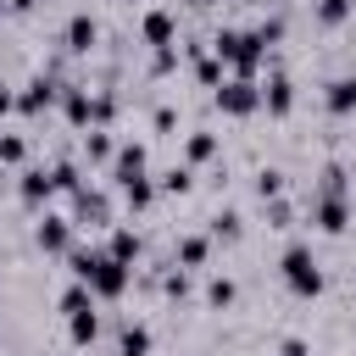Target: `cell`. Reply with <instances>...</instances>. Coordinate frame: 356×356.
<instances>
[{
	"instance_id": "6da1fadb",
	"label": "cell",
	"mask_w": 356,
	"mask_h": 356,
	"mask_svg": "<svg viewBox=\"0 0 356 356\" xmlns=\"http://www.w3.org/2000/svg\"><path fill=\"white\" fill-rule=\"evenodd\" d=\"M267 33L261 28H222L217 39H211V56L222 61V67H234L239 78H256V67L267 61Z\"/></svg>"
},
{
	"instance_id": "7a4b0ae2",
	"label": "cell",
	"mask_w": 356,
	"mask_h": 356,
	"mask_svg": "<svg viewBox=\"0 0 356 356\" xmlns=\"http://www.w3.org/2000/svg\"><path fill=\"white\" fill-rule=\"evenodd\" d=\"M284 284H289L300 300L323 295V267H317V256H312L306 245H289V250H284Z\"/></svg>"
},
{
	"instance_id": "3957f363",
	"label": "cell",
	"mask_w": 356,
	"mask_h": 356,
	"mask_svg": "<svg viewBox=\"0 0 356 356\" xmlns=\"http://www.w3.org/2000/svg\"><path fill=\"white\" fill-rule=\"evenodd\" d=\"M217 106H222L228 117H250V111L261 106V83L234 72V78H222V83H217Z\"/></svg>"
},
{
	"instance_id": "277c9868",
	"label": "cell",
	"mask_w": 356,
	"mask_h": 356,
	"mask_svg": "<svg viewBox=\"0 0 356 356\" xmlns=\"http://www.w3.org/2000/svg\"><path fill=\"white\" fill-rule=\"evenodd\" d=\"M89 295H106V300H117L122 289H128V261H117V256H106V250H95V267H89Z\"/></svg>"
},
{
	"instance_id": "5b68a950",
	"label": "cell",
	"mask_w": 356,
	"mask_h": 356,
	"mask_svg": "<svg viewBox=\"0 0 356 356\" xmlns=\"http://www.w3.org/2000/svg\"><path fill=\"white\" fill-rule=\"evenodd\" d=\"M312 222H317L323 234H345V222H350V200H345L339 189H323L317 206H312Z\"/></svg>"
},
{
	"instance_id": "8992f818",
	"label": "cell",
	"mask_w": 356,
	"mask_h": 356,
	"mask_svg": "<svg viewBox=\"0 0 356 356\" xmlns=\"http://www.w3.org/2000/svg\"><path fill=\"white\" fill-rule=\"evenodd\" d=\"M56 95H61V83L39 72V78H28V89L17 95V111H22V117H39L44 106H56Z\"/></svg>"
},
{
	"instance_id": "52a82bcc",
	"label": "cell",
	"mask_w": 356,
	"mask_h": 356,
	"mask_svg": "<svg viewBox=\"0 0 356 356\" xmlns=\"http://www.w3.org/2000/svg\"><path fill=\"white\" fill-rule=\"evenodd\" d=\"M145 172V145H122L117 156H111V184L122 189V184H134Z\"/></svg>"
},
{
	"instance_id": "ba28073f",
	"label": "cell",
	"mask_w": 356,
	"mask_h": 356,
	"mask_svg": "<svg viewBox=\"0 0 356 356\" xmlns=\"http://www.w3.org/2000/svg\"><path fill=\"white\" fill-rule=\"evenodd\" d=\"M33 239H39V250H72V217H44L33 228Z\"/></svg>"
},
{
	"instance_id": "9c48e42d",
	"label": "cell",
	"mask_w": 356,
	"mask_h": 356,
	"mask_svg": "<svg viewBox=\"0 0 356 356\" xmlns=\"http://www.w3.org/2000/svg\"><path fill=\"white\" fill-rule=\"evenodd\" d=\"M323 106H328L334 117H350V111H356V72L334 78V83H328V95H323Z\"/></svg>"
},
{
	"instance_id": "30bf717a",
	"label": "cell",
	"mask_w": 356,
	"mask_h": 356,
	"mask_svg": "<svg viewBox=\"0 0 356 356\" xmlns=\"http://www.w3.org/2000/svg\"><path fill=\"white\" fill-rule=\"evenodd\" d=\"M50 195H56V172H50V167H28V172H22V200L39 206V200H50Z\"/></svg>"
},
{
	"instance_id": "8fae6325",
	"label": "cell",
	"mask_w": 356,
	"mask_h": 356,
	"mask_svg": "<svg viewBox=\"0 0 356 356\" xmlns=\"http://www.w3.org/2000/svg\"><path fill=\"white\" fill-rule=\"evenodd\" d=\"M139 33H145V39L156 44V50H161V44H172V33H178V28H172V11H145Z\"/></svg>"
},
{
	"instance_id": "7c38bea8",
	"label": "cell",
	"mask_w": 356,
	"mask_h": 356,
	"mask_svg": "<svg viewBox=\"0 0 356 356\" xmlns=\"http://www.w3.org/2000/svg\"><path fill=\"white\" fill-rule=\"evenodd\" d=\"M261 106H267L273 117H284V111L295 106V83H289V78H267V89H261Z\"/></svg>"
},
{
	"instance_id": "4fadbf2b",
	"label": "cell",
	"mask_w": 356,
	"mask_h": 356,
	"mask_svg": "<svg viewBox=\"0 0 356 356\" xmlns=\"http://www.w3.org/2000/svg\"><path fill=\"white\" fill-rule=\"evenodd\" d=\"M89 44H95V17H89V11H78V17L67 22V50H78V56H83Z\"/></svg>"
},
{
	"instance_id": "5bb4252c",
	"label": "cell",
	"mask_w": 356,
	"mask_h": 356,
	"mask_svg": "<svg viewBox=\"0 0 356 356\" xmlns=\"http://www.w3.org/2000/svg\"><path fill=\"white\" fill-rule=\"evenodd\" d=\"M61 106H67V122H72V128H89V106H95V95H89V89H67V95H61Z\"/></svg>"
},
{
	"instance_id": "9a60e30c",
	"label": "cell",
	"mask_w": 356,
	"mask_h": 356,
	"mask_svg": "<svg viewBox=\"0 0 356 356\" xmlns=\"http://www.w3.org/2000/svg\"><path fill=\"white\" fill-rule=\"evenodd\" d=\"M117 356H150V328L128 323V328L117 334Z\"/></svg>"
},
{
	"instance_id": "2e32d148",
	"label": "cell",
	"mask_w": 356,
	"mask_h": 356,
	"mask_svg": "<svg viewBox=\"0 0 356 356\" xmlns=\"http://www.w3.org/2000/svg\"><path fill=\"white\" fill-rule=\"evenodd\" d=\"M106 256H117V261H139V234H134V228H111Z\"/></svg>"
},
{
	"instance_id": "e0dca14e",
	"label": "cell",
	"mask_w": 356,
	"mask_h": 356,
	"mask_svg": "<svg viewBox=\"0 0 356 356\" xmlns=\"http://www.w3.org/2000/svg\"><path fill=\"white\" fill-rule=\"evenodd\" d=\"M211 256V239L206 234H189V239H178V267H200Z\"/></svg>"
},
{
	"instance_id": "ac0fdd59",
	"label": "cell",
	"mask_w": 356,
	"mask_h": 356,
	"mask_svg": "<svg viewBox=\"0 0 356 356\" xmlns=\"http://www.w3.org/2000/svg\"><path fill=\"white\" fill-rule=\"evenodd\" d=\"M67 328H72V345H95V334H100L95 306H89V312H72V317H67Z\"/></svg>"
},
{
	"instance_id": "d6986e66",
	"label": "cell",
	"mask_w": 356,
	"mask_h": 356,
	"mask_svg": "<svg viewBox=\"0 0 356 356\" xmlns=\"http://www.w3.org/2000/svg\"><path fill=\"white\" fill-rule=\"evenodd\" d=\"M72 195H78V217H83V222H106V195H95V189H83V184H78Z\"/></svg>"
},
{
	"instance_id": "ffe728a7",
	"label": "cell",
	"mask_w": 356,
	"mask_h": 356,
	"mask_svg": "<svg viewBox=\"0 0 356 356\" xmlns=\"http://www.w3.org/2000/svg\"><path fill=\"white\" fill-rule=\"evenodd\" d=\"M83 156H89V161H111V156H117V145H111V134H100V128H89V134H83Z\"/></svg>"
},
{
	"instance_id": "44dd1931",
	"label": "cell",
	"mask_w": 356,
	"mask_h": 356,
	"mask_svg": "<svg viewBox=\"0 0 356 356\" xmlns=\"http://www.w3.org/2000/svg\"><path fill=\"white\" fill-rule=\"evenodd\" d=\"M122 200H128V206H134V211H145V206H150V200H156V184H150V178H145V172H139V178H134V184H122Z\"/></svg>"
},
{
	"instance_id": "7402d4cb",
	"label": "cell",
	"mask_w": 356,
	"mask_h": 356,
	"mask_svg": "<svg viewBox=\"0 0 356 356\" xmlns=\"http://www.w3.org/2000/svg\"><path fill=\"white\" fill-rule=\"evenodd\" d=\"M184 156H189V161H211V156H217V134H206V128H200V134H189Z\"/></svg>"
},
{
	"instance_id": "603a6c76",
	"label": "cell",
	"mask_w": 356,
	"mask_h": 356,
	"mask_svg": "<svg viewBox=\"0 0 356 356\" xmlns=\"http://www.w3.org/2000/svg\"><path fill=\"white\" fill-rule=\"evenodd\" d=\"M350 6H356V0H317V22H323V28H339V22L350 17Z\"/></svg>"
},
{
	"instance_id": "cb8c5ba5",
	"label": "cell",
	"mask_w": 356,
	"mask_h": 356,
	"mask_svg": "<svg viewBox=\"0 0 356 356\" xmlns=\"http://www.w3.org/2000/svg\"><path fill=\"white\" fill-rule=\"evenodd\" d=\"M195 78L217 89V83H222V61H217V56H200V50H195Z\"/></svg>"
},
{
	"instance_id": "d4e9b609",
	"label": "cell",
	"mask_w": 356,
	"mask_h": 356,
	"mask_svg": "<svg viewBox=\"0 0 356 356\" xmlns=\"http://www.w3.org/2000/svg\"><path fill=\"white\" fill-rule=\"evenodd\" d=\"M89 306H95V295H89V284H72V289L61 295V312H67V317H72V312H89Z\"/></svg>"
},
{
	"instance_id": "484cf974",
	"label": "cell",
	"mask_w": 356,
	"mask_h": 356,
	"mask_svg": "<svg viewBox=\"0 0 356 356\" xmlns=\"http://www.w3.org/2000/svg\"><path fill=\"white\" fill-rule=\"evenodd\" d=\"M256 195H261V200H278V195H284V172H273V167L256 172Z\"/></svg>"
},
{
	"instance_id": "4316f807",
	"label": "cell",
	"mask_w": 356,
	"mask_h": 356,
	"mask_svg": "<svg viewBox=\"0 0 356 356\" xmlns=\"http://www.w3.org/2000/svg\"><path fill=\"white\" fill-rule=\"evenodd\" d=\"M211 239H239V211H217L211 217Z\"/></svg>"
},
{
	"instance_id": "83f0119b",
	"label": "cell",
	"mask_w": 356,
	"mask_h": 356,
	"mask_svg": "<svg viewBox=\"0 0 356 356\" xmlns=\"http://www.w3.org/2000/svg\"><path fill=\"white\" fill-rule=\"evenodd\" d=\"M234 295H239L234 278H211V284H206V300H211V306H234Z\"/></svg>"
},
{
	"instance_id": "f1b7e54d",
	"label": "cell",
	"mask_w": 356,
	"mask_h": 356,
	"mask_svg": "<svg viewBox=\"0 0 356 356\" xmlns=\"http://www.w3.org/2000/svg\"><path fill=\"white\" fill-rule=\"evenodd\" d=\"M22 156H28V145H22L17 134H6V139H0V161H6V167H17Z\"/></svg>"
},
{
	"instance_id": "f546056e",
	"label": "cell",
	"mask_w": 356,
	"mask_h": 356,
	"mask_svg": "<svg viewBox=\"0 0 356 356\" xmlns=\"http://www.w3.org/2000/svg\"><path fill=\"white\" fill-rule=\"evenodd\" d=\"M156 189H167V195H184V189H189V167H172V172H167Z\"/></svg>"
},
{
	"instance_id": "4dcf8cb0",
	"label": "cell",
	"mask_w": 356,
	"mask_h": 356,
	"mask_svg": "<svg viewBox=\"0 0 356 356\" xmlns=\"http://www.w3.org/2000/svg\"><path fill=\"white\" fill-rule=\"evenodd\" d=\"M111 111H117V100H111V95H95V106H89V122H111Z\"/></svg>"
},
{
	"instance_id": "1f68e13d",
	"label": "cell",
	"mask_w": 356,
	"mask_h": 356,
	"mask_svg": "<svg viewBox=\"0 0 356 356\" xmlns=\"http://www.w3.org/2000/svg\"><path fill=\"white\" fill-rule=\"evenodd\" d=\"M50 172H56V189H78V167L72 161H56Z\"/></svg>"
},
{
	"instance_id": "d6a6232c",
	"label": "cell",
	"mask_w": 356,
	"mask_h": 356,
	"mask_svg": "<svg viewBox=\"0 0 356 356\" xmlns=\"http://www.w3.org/2000/svg\"><path fill=\"white\" fill-rule=\"evenodd\" d=\"M161 289H167V295H189V278H184V273H167V284H161Z\"/></svg>"
},
{
	"instance_id": "836d02e7",
	"label": "cell",
	"mask_w": 356,
	"mask_h": 356,
	"mask_svg": "<svg viewBox=\"0 0 356 356\" xmlns=\"http://www.w3.org/2000/svg\"><path fill=\"white\" fill-rule=\"evenodd\" d=\"M278 356H312V350H306V339H284V345H278Z\"/></svg>"
},
{
	"instance_id": "e575fe53",
	"label": "cell",
	"mask_w": 356,
	"mask_h": 356,
	"mask_svg": "<svg viewBox=\"0 0 356 356\" xmlns=\"http://www.w3.org/2000/svg\"><path fill=\"white\" fill-rule=\"evenodd\" d=\"M0 111H17V95H11L6 83H0Z\"/></svg>"
},
{
	"instance_id": "d590c367",
	"label": "cell",
	"mask_w": 356,
	"mask_h": 356,
	"mask_svg": "<svg viewBox=\"0 0 356 356\" xmlns=\"http://www.w3.org/2000/svg\"><path fill=\"white\" fill-rule=\"evenodd\" d=\"M6 6H17V11H33V6H39V0H6Z\"/></svg>"
},
{
	"instance_id": "8d00e7d4",
	"label": "cell",
	"mask_w": 356,
	"mask_h": 356,
	"mask_svg": "<svg viewBox=\"0 0 356 356\" xmlns=\"http://www.w3.org/2000/svg\"><path fill=\"white\" fill-rule=\"evenodd\" d=\"M200 6H217V0H200Z\"/></svg>"
},
{
	"instance_id": "74e56055",
	"label": "cell",
	"mask_w": 356,
	"mask_h": 356,
	"mask_svg": "<svg viewBox=\"0 0 356 356\" xmlns=\"http://www.w3.org/2000/svg\"><path fill=\"white\" fill-rule=\"evenodd\" d=\"M0 11H6V0H0Z\"/></svg>"
}]
</instances>
